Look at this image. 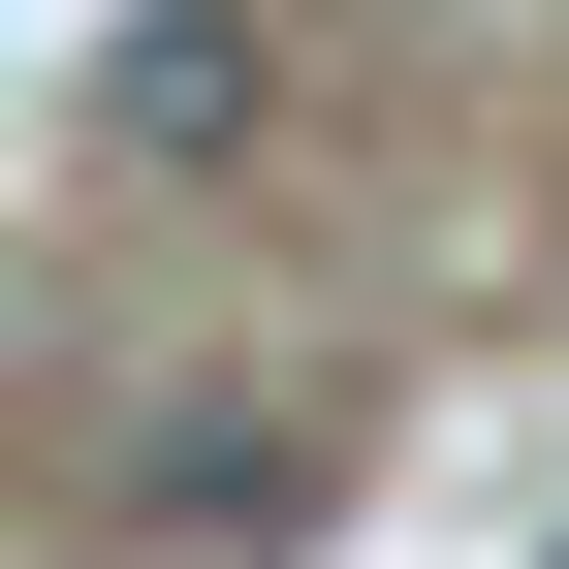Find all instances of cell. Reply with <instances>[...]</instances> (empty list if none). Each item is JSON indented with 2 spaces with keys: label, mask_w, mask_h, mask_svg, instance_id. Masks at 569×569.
<instances>
[{
  "label": "cell",
  "mask_w": 569,
  "mask_h": 569,
  "mask_svg": "<svg viewBox=\"0 0 569 569\" xmlns=\"http://www.w3.org/2000/svg\"><path fill=\"white\" fill-rule=\"evenodd\" d=\"M96 127H127L159 190H190V159H253V127H284V32H253V0H159V32L96 63Z\"/></svg>",
  "instance_id": "7a4b0ae2"
},
{
  "label": "cell",
  "mask_w": 569,
  "mask_h": 569,
  "mask_svg": "<svg viewBox=\"0 0 569 569\" xmlns=\"http://www.w3.org/2000/svg\"><path fill=\"white\" fill-rule=\"evenodd\" d=\"M348 507V411H159V443H127V538L159 569H284Z\"/></svg>",
  "instance_id": "6da1fadb"
}]
</instances>
